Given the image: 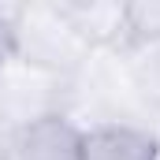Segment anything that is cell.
Returning <instances> with one entry per match:
<instances>
[{
	"instance_id": "1",
	"label": "cell",
	"mask_w": 160,
	"mask_h": 160,
	"mask_svg": "<svg viewBox=\"0 0 160 160\" xmlns=\"http://www.w3.org/2000/svg\"><path fill=\"white\" fill-rule=\"evenodd\" d=\"M63 116L71 123H78L82 130L86 127H108V123L160 130L157 112L138 97V89H134V82L127 75V67H123L119 52H93L67 78Z\"/></svg>"
},
{
	"instance_id": "2",
	"label": "cell",
	"mask_w": 160,
	"mask_h": 160,
	"mask_svg": "<svg viewBox=\"0 0 160 160\" xmlns=\"http://www.w3.org/2000/svg\"><path fill=\"white\" fill-rule=\"evenodd\" d=\"M93 48L67 22L60 4H19L15 8V60L48 71L56 78H71Z\"/></svg>"
},
{
	"instance_id": "3",
	"label": "cell",
	"mask_w": 160,
	"mask_h": 160,
	"mask_svg": "<svg viewBox=\"0 0 160 160\" xmlns=\"http://www.w3.org/2000/svg\"><path fill=\"white\" fill-rule=\"evenodd\" d=\"M63 97H67V78H56L22 60H11L0 71V134L22 123H34L41 116L63 112Z\"/></svg>"
},
{
	"instance_id": "4",
	"label": "cell",
	"mask_w": 160,
	"mask_h": 160,
	"mask_svg": "<svg viewBox=\"0 0 160 160\" xmlns=\"http://www.w3.org/2000/svg\"><path fill=\"white\" fill-rule=\"evenodd\" d=\"M0 160H82V127L63 112L0 134Z\"/></svg>"
},
{
	"instance_id": "5",
	"label": "cell",
	"mask_w": 160,
	"mask_h": 160,
	"mask_svg": "<svg viewBox=\"0 0 160 160\" xmlns=\"http://www.w3.org/2000/svg\"><path fill=\"white\" fill-rule=\"evenodd\" d=\"M56 4L93 52H119L130 41L127 4L116 0H56Z\"/></svg>"
},
{
	"instance_id": "6",
	"label": "cell",
	"mask_w": 160,
	"mask_h": 160,
	"mask_svg": "<svg viewBox=\"0 0 160 160\" xmlns=\"http://www.w3.org/2000/svg\"><path fill=\"white\" fill-rule=\"evenodd\" d=\"M82 160H160V130L127 127V123L86 127Z\"/></svg>"
},
{
	"instance_id": "7",
	"label": "cell",
	"mask_w": 160,
	"mask_h": 160,
	"mask_svg": "<svg viewBox=\"0 0 160 160\" xmlns=\"http://www.w3.org/2000/svg\"><path fill=\"white\" fill-rule=\"evenodd\" d=\"M119 60L134 82L138 97L157 112L160 119V34L157 38H134L119 48Z\"/></svg>"
},
{
	"instance_id": "8",
	"label": "cell",
	"mask_w": 160,
	"mask_h": 160,
	"mask_svg": "<svg viewBox=\"0 0 160 160\" xmlns=\"http://www.w3.org/2000/svg\"><path fill=\"white\" fill-rule=\"evenodd\" d=\"M127 19H130V41L134 38H157L160 34V0L127 4Z\"/></svg>"
},
{
	"instance_id": "9",
	"label": "cell",
	"mask_w": 160,
	"mask_h": 160,
	"mask_svg": "<svg viewBox=\"0 0 160 160\" xmlns=\"http://www.w3.org/2000/svg\"><path fill=\"white\" fill-rule=\"evenodd\" d=\"M15 8L19 4H0V71L15 60Z\"/></svg>"
}]
</instances>
